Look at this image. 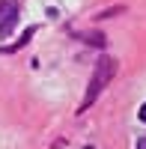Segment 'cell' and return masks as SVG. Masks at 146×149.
Listing matches in <instances>:
<instances>
[{
    "label": "cell",
    "instance_id": "obj_1",
    "mask_svg": "<svg viewBox=\"0 0 146 149\" xmlns=\"http://www.w3.org/2000/svg\"><path fill=\"white\" fill-rule=\"evenodd\" d=\"M113 74H116V60H113V57H102L99 63H95V69H92V78H90V86H87V95H83L81 113H83V110H87L95 98L102 95V90L113 81Z\"/></svg>",
    "mask_w": 146,
    "mask_h": 149
},
{
    "label": "cell",
    "instance_id": "obj_2",
    "mask_svg": "<svg viewBox=\"0 0 146 149\" xmlns=\"http://www.w3.org/2000/svg\"><path fill=\"white\" fill-rule=\"evenodd\" d=\"M15 24H18V3L15 0H0V39H6L15 30Z\"/></svg>",
    "mask_w": 146,
    "mask_h": 149
},
{
    "label": "cell",
    "instance_id": "obj_4",
    "mask_svg": "<svg viewBox=\"0 0 146 149\" xmlns=\"http://www.w3.org/2000/svg\"><path fill=\"white\" fill-rule=\"evenodd\" d=\"M137 116H140V119L146 122V104H140V110H137Z\"/></svg>",
    "mask_w": 146,
    "mask_h": 149
},
{
    "label": "cell",
    "instance_id": "obj_3",
    "mask_svg": "<svg viewBox=\"0 0 146 149\" xmlns=\"http://www.w3.org/2000/svg\"><path fill=\"white\" fill-rule=\"evenodd\" d=\"M87 42L95 45V48H102V45H104V36H102V33H90V36H87Z\"/></svg>",
    "mask_w": 146,
    "mask_h": 149
},
{
    "label": "cell",
    "instance_id": "obj_5",
    "mask_svg": "<svg viewBox=\"0 0 146 149\" xmlns=\"http://www.w3.org/2000/svg\"><path fill=\"white\" fill-rule=\"evenodd\" d=\"M137 149H146V137H137Z\"/></svg>",
    "mask_w": 146,
    "mask_h": 149
}]
</instances>
